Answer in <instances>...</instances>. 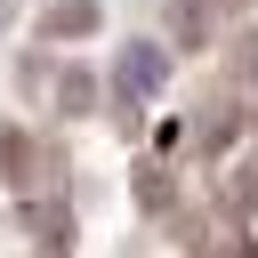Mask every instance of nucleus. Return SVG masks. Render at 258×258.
Instances as JSON below:
<instances>
[{
    "label": "nucleus",
    "instance_id": "nucleus-1",
    "mask_svg": "<svg viewBox=\"0 0 258 258\" xmlns=\"http://www.w3.org/2000/svg\"><path fill=\"white\" fill-rule=\"evenodd\" d=\"M161 81V48H129L121 56V89H153Z\"/></svg>",
    "mask_w": 258,
    "mask_h": 258
}]
</instances>
